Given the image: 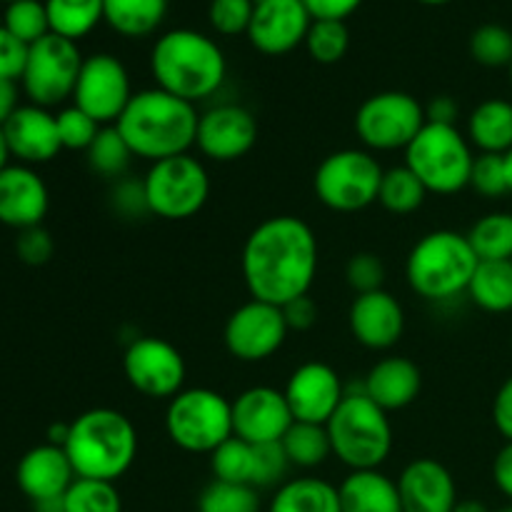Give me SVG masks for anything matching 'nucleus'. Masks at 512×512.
<instances>
[{"label": "nucleus", "instance_id": "obj_47", "mask_svg": "<svg viewBox=\"0 0 512 512\" xmlns=\"http://www.w3.org/2000/svg\"><path fill=\"white\" fill-rule=\"evenodd\" d=\"M110 210H113L115 215H120L123 220H138L143 218V215H150L143 178L115 180L113 190H110Z\"/></svg>", "mask_w": 512, "mask_h": 512}, {"label": "nucleus", "instance_id": "obj_39", "mask_svg": "<svg viewBox=\"0 0 512 512\" xmlns=\"http://www.w3.org/2000/svg\"><path fill=\"white\" fill-rule=\"evenodd\" d=\"M3 28L30 48L33 43L43 40L45 35H50L48 8L40 0H15L5 8Z\"/></svg>", "mask_w": 512, "mask_h": 512}, {"label": "nucleus", "instance_id": "obj_36", "mask_svg": "<svg viewBox=\"0 0 512 512\" xmlns=\"http://www.w3.org/2000/svg\"><path fill=\"white\" fill-rule=\"evenodd\" d=\"M210 470L215 480L238 485H253L255 478V445L240 438H228L210 453Z\"/></svg>", "mask_w": 512, "mask_h": 512}, {"label": "nucleus", "instance_id": "obj_8", "mask_svg": "<svg viewBox=\"0 0 512 512\" xmlns=\"http://www.w3.org/2000/svg\"><path fill=\"white\" fill-rule=\"evenodd\" d=\"M165 433L175 448L210 455L233 438V400L213 388H185L168 400Z\"/></svg>", "mask_w": 512, "mask_h": 512}, {"label": "nucleus", "instance_id": "obj_31", "mask_svg": "<svg viewBox=\"0 0 512 512\" xmlns=\"http://www.w3.org/2000/svg\"><path fill=\"white\" fill-rule=\"evenodd\" d=\"M50 33L78 43L103 20V0H45Z\"/></svg>", "mask_w": 512, "mask_h": 512}, {"label": "nucleus", "instance_id": "obj_19", "mask_svg": "<svg viewBox=\"0 0 512 512\" xmlns=\"http://www.w3.org/2000/svg\"><path fill=\"white\" fill-rule=\"evenodd\" d=\"M313 15L303 0H260L255 3L248 40L258 53L285 55L305 45Z\"/></svg>", "mask_w": 512, "mask_h": 512}, {"label": "nucleus", "instance_id": "obj_44", "mask_svg": "<svg viewBox=\"0 0 512 512\" xmlns=\"http://www.w3.org/2000/svg\"><path fill=\"white\" fill-rule=\"evenodd\" d=\"M253 13V0H210L208 20L215 33L233 38V35H248Z\"/></svg>", "mask_w": 512, "mask_h": 512}, {"label": "nucleus", "instance_id": "obj_26", "mask_svg": "<svg viewBox=\"0 0 512 512\" xmlns=\"http://www.w3.org/2000/svg\"><path fill=\"white\" fill-rule=\"evenodd\" d=\"M338 495L340 512H403L398 480L380 470H350Z\"/></svg>", "mask_w": 512, "mask_h": 512}, {"label": "nucleus", "instance_id": "obj_53", "mask_svg": "<svg viewBox=\"0 0 512 512\" xmlns=\"http://www.w3.org/2000/svg\"><path fill=\"white\" fill-rule=\"evenodd\" d=\"M493 483L512 503V443H505L493 460Z\"/></svg>", "mask_w": 512, "mask_h": 512}, {"label": "nucleus", "instance_id": "obj_27", "mask_svg": "<svg viewBox=\"0 0 512 512\" xmlns=\"http://www.w3.org/2000/svg\"><path fill=\"white\" fill-rule=\"evenodd\" d=\"M473 150L490 155H508L512 150V103L488 98L473 108L465 128Z\"/></svg>", "mask_w": 512, "mask_h": 512}, {"label": "nucleus", "instance_id": "obj_57", "mask_svg": "<svg viewBox=\"0 0 512 512\" xmlns=\"http://www.w3.org/2000/svg\"><path fill=\"white\" fill-rule=\"evenodd\" d=\"M453 512H493V510H490L483 500L465 498V500H458V505H455Z\"/></svg>", "mask_w": 512, "mask_h": 512}, {"label": "nucleus", "instance_id": "obj_7", "mask_svg": "<svg viewBox=\"0 0 512 512\" xmlns=\"http://www.w3.org/2000/svg\"><path fill=\"white\" fill-rule=\"evenodd\" d=\"M475 153L458 125L425 123L418 138L405 148V165L435 195H455L470 188Z\"/></svg>", "mask_w": 512, "mask_h": 512}, {"label": "nucleus", "instance_id": "obj_52", "mask_svg": "<svg viewBox=\"0 0 512 512\" xmlns=\"http://www.w3.org/2000/svg\"><path fill=\"white\" fill-rule=\"evenodd\" d=\"M493 423L505 443H512V375L498 388L493 400Z\"/></svg>", "mask_w": 512, "mask_h": 512}, {"label": "nucleus", "instance_id": "obj_58", "mask_svg": "<svg viewBox=\"0 0 512 512\" xmlns=\"http://www.w3.org/2000/svg\"><path fill=\"white\" fill-rule=\"evenodd\" d=\"M8 160H10V150L8 143H5V133H3V125H0V170L8 168Z\"/></svg>", "mask_w": 512, "mask_h": 512}, {"label": "nucleus", "instance_id": "obj_21", "mask_svg": "<svg viewBox=\"0 0 512 512\" xmlns=\"http://www.w3.org/2000/svg\"><path fill=\"white\" fill-rule=\"evenodd\" d=\"M50 208L45 180L30 165L0 170V223L15 230L38 228Z\"/></svg>", "mask_w": 512, "mask_h": 512}, {"label": "nucleus", "instance_id": "obj_56", "mask_svg": "<svg viewBox=\"0 0 512 512\" xmlns=\"http://www.w3.org/2000/svg\"><path fill=\"white\" fill-rule=\"evenodd\" d=\"M33 512H65V500L63 498H48L33 503Z\"/></svg>", "mask_w": 512, "mask_h": 512}, {"label": "nucleus", "instance_id": "obj_18", "mask_svg": "<svg viewBox=\"0 0 512 512\" xmlns=\"http://www.w3.org/2000/svg\"><path fill=\"white\" fill-rule=\"evenodd\" d=\"M293 423L288 398L278 388L253 385L233 400V433L250 445L280 443Z\"/></svg>", "mask_w": 512, "mask_h": 512}, {"label": "nucleus", "instance_id": "obj_3", "mask_svg": "<svg viewBox=\"0 0 512 512\" xmlns=\"http://www.w3.org/2000/svg\"><path fill=\"white\" fill-rule=\"evenodd\" d=\"M150 73L155 88L170 95L200 103L223 88L228 78V60L210 35L190 28L168 30L150 50Z\"/></svg>", "mask_w": 512, "mask_h": 512}, {"label": "nucleus", "instance_id": "obj_40", "mask_svg": "<svg viewBox=\"0 0 512 512\" xmlns=\"http://www.w3.org/2000/svg\"><path fill=\"white\" fill-rule=\"evenodd\" d=\"M200 512H260V495L253 485L213 480L198 498Z\"/></svg>", "mask_w": 512, "mask_h": 512}, {"label": "nucleus", "instance_id": "obj_1", "mask_svg": "<svg viewBox=\"0 0 512 512\" xmlns=\"http://www.w3.org/2000/svg\"><path fill=\"white\" fill-rule=\"evenodd\" d=\"M320 265L315 230L298 215H273L245 238L240 270L250 298L273 305L310 295Z\"/></svg>", "mask_w": 512, "mask_h": 512}, {"label": "nucleus", "instance_id": "obj_10", "mask_svg": "<svg viewBox=\"0 0 512 512\" xmlns=\"http://www.w3.org/2000/svg\"><path fill=\"white\" fill-rule=\"evenodd\" d=\"M143 185L150 215L160 220L193 218L210 198L208 168L190 153L150 163Z\"/></svg>", "mask_w": 512, "mask_h": 512}, {"label": "nucleus", "instance_id": "obj_14", "mask_svg": "<svg viewBox=\"0 0 512 512\" xmlns=\"http://www.w3.org/2000/svg\"><path fill=\"white\" fill-rule=\"evenodd\" d=\"M288 333L280 305L250 298L230 313L223 340L228 353L240 363H263L283 348Z\"/></svg>", "mask_w": 512, "mask_h": 512}, {"label": "nucleus", "instance_id": "obj_61", "mask_svg": "<svg viewBox=\"0 0 512 512\" xmlns=\"http://www.w3.org/2000/svg\"><path fill=\"white\" fill-rule=\"evenodd\" d=\"M495 512H512V503H508V505H503V508H498Z\"/></svg>", "mask_w": 512, "mask_h": 512}, {"label": "nucleus", "instance_id": "obj_38", "mask_svg": "<svg viewBox=\"0 0 512 512\" xmlns=\"http://www.w3.org/2000/svg\"><path fill=\"white\" fill-rule=\"evenodd\" d=\"M350 48L348 25L343 20H313L305 38V50L320 65H335Z\"/></svg>", "mask_w": 512, "mask_h": 512}, {"label": "nucleus", "instance_id": "obj_55", "mask_svg": "<svg viewBox=\"0 0 512 512\" xmlns=\"http://www.w3.org/2000/svg\"><path fill=\"white\" fill-rule=\"evenodd\" d=\"M18 108V85H15V80H0V125L8 123L10 115Z\"/></svg>", "mask_w": 512, "mask_h": 512}, {"label": "nucleus", "instance_id": "obj_50", "mask_svg": "<svg viewBox=\"0 0 512 512\" xmlns=\"http://www.w3.org/2000/svg\"><path fill=\"white\" fill-rule=\"evenodd\" d=\"M283 315L290 330L305 333V330H310L318 323V305H315L310 295H303V298H295L288 305H283Z\"/></svg>", "mask_w": 512, "mask_h": 512}, {"label": "nucleus", "instance_id": "obj_63", "mask_svg": "<svg viewBox=\"0 0 512 512\" xmlns=\"http://www.w3.org/2000/svg\"><path fill=\"white\" fill-rule=\"evenodd\" d=\"M3 3H8V5H10V3H15V0H3Z\"/></svg>", "mask_w": 512, "mask_h": 512}, {"label": "nucleus", "instance_id": "obj_28", "mask_svg": "<svg viewBox=\"0 0 512 512\" xmlns=\"http://www.w3.org/2000/svg\"><path fill=\"white\" fill-rule=\"evenodd\" d=\"M268 512H340V495L333 483L323 478L285 480L275 490Z\"/></svg>", "mask_w": 512, "mask_h": 512}, {"label": "nucleus", "instance_id": "obj_45", "mask_svg": "<svg viewBox=\"0 0 512 512\" xmlns=\"http://www.w3.org/2000/svg\"><path fill=\"white\" fill-rule=\"evenodd\" d=\"M293 468L285 455L283 445L268 443V445H255V478L253 488H275V485L285 483V475Z\"/></svg>", "mask_w": 512, "mask_h": 512}, {"label": "nucleus", "instance_id": "obj_60", "mask_svg": "<svg viewBox=\"0 0 512 512\" xmlns=\"http://www.w3.org/2000/svg\"><path fill=\"white\" fill-rule=\"evenodd\" d=\"M418 3H423V5H445V3H450V0H418Z\"/></svg>", "mask_w": 512, "mask_h": 512}, {"label": "nucleus", "instance_id": "obj_24", "mask_svg": "<svg viewBox=\"0 0 512 512\" xmlns=\"http://www.w3.org/2000/svg\"><path fill=\"white\" fill-rule=\"evenodd\" d=\"M75 478L78 475H75L65 450L53 443L28 450L15 468V483L30 503L63 498L70 485L75 483Z\"/></svg>", "mask_w": 512, "mask_h": 512}, {"label": "nucleus", "instance_id": "obj_41", "mask_svg": "<svg viewBox=\"0 0 512 512\" xmlns=\"http://www.w3.org/2000/svg\"><path fill=\"white\" fill-rule=\"evenodd\" d=\"M470 55L485 68H510L512 30L500 23H485L470 35Z\"/></svg>", "mask_w": 512, "mask_h": 512}, {"label": "nucleus", "instance_id": "obj_32", "mask_svg": "<svg viewBox=\"0 0 512 512\" xmlns=\"http://www.w3.org/2000/svg\"><path fill=\"white\" fill-rule=\"evenodd\" d=\"M280 445H283L293 468L313 470L320 468L328 458H333V445H330V435L325 425L295 420L288 433H285V438L280 440Z\"/></svg>", "mask_w": 512, "mask_h": 512}, {"label": "nucleus", "instance_id": "obj_12", "mask_svg": "<svg viewBox=\"0 0 512 512\" xmlns=\"http://www.w3.org/2000/svg\"><path fill=\"white\" fill-rule=\"evenodd\" d=\"M83 60L78 43L55 33L30 45L23 78H20L30 103L50 110L73 98Z\"/></svg>", "mask_w": 512, "mask_h": 512}, {"label": "nucleus", "instance_id": "obj_34", "mask_svg": "<svg viewBox=\"0 0 512 512\" xmlns=\"http://www.w3.org/2000/svg\"><path fill=\"white\" fill-rule=\"evenodd\" d=\"M133 158V150L128 148V143H125V138L115 125H103L98 138L88 148V165L93 168V173L110 180L125 178Z\"/></svg>", "mask_w": 512, "mask_h": 512}, {"label": "nucleus", "instance_id": "obj_30", "mask_svg": "<svg viewBox=\"0 0 512 512\" xmlns=\"http://www.w3.org/2000/svg\"><path fill=\"white\" fill-rule=\"evenodd\" d=\"M468 298L485 313H512V260H480Z\"/></svg>", "mask_w": 512, "mask_h": 512}, {"label": "nucleus", "instance_id": "obj_16", "mask_svg": "<svg viewBox=\"0 0 512 512\" xmlns=\"http://www.w3.org/2000/svg\"><path fill=\"white\" fill-rule=\"evenodd\" d=\"M258 143V120L248 108L223 103L200 113L195 148L213 163H235Z\"/></svg>", "mask_w": 512, "mask_h": 512}, {"label": "nucleus", "instance_id": "obj_42", "mask_svg": "<svg viewBox=\"0 0 512 512\" xmlns=\"http://www.w3.org/2000/svg\"><path fill=\"white\" fill-rule=\"evenodd\" d=\"M55 120H58V135L63 150H85L88 153V148L98 138L100 128H103L85 110H80L78 105L63 108L55 115Z\"/></svg>", "mask_w": 512, "mask_h": 512}, {"label": "nucleus", "instance_id": "obj_51", "mask_svg": "<svg viewBox=\"0 0 512 512\" xmlns=\"http://www.w3.org/2000/svg\"><path fill=\"white\" fill-rule=\"evenodd\" d=\"M313 20H343L350 18L363 5V0H303Z\"/></svg>", "mask_w": 512, "mask_h": 512}, {"label": "nucleus", "instance_id": "obj_20", "mask_svg": "<svg viewBox=\"0 0 512 512\" xmlns=\"http://www.w3.org/2000/svg\"><path fill=\"white\" fill-rule=\"evenodd\" d=\"M353 338L368 350H390L405 333V310L388 290L355 295L348 313Z\"/></svg>", "mask_w": 512, "mask_h": 512}, {"label": "nucleus", "instance_id": "obj_37", "mask_svg": "<svg viewBox=\"0 0 512 512\" xmlns=\"http://www.w3.org/2000/svg\"><path fill=\"white\" fill-rule=\"evenodd\" d=\"M63 500L65 512H123V498L118 488L105 480L75 478Z\"/></svg>", "mask_w": 512, "mask_h": 512}, {"label": "nucleus", "instance_id": "obj_29", "mask_svg": "<svg viewBox=\"0 0 512 512\" xmlns=\"http://www.w3.org/2000/svg\"><path fill=\"white\" fill-rule=\"evenodd\" d=\"M168 0H103V20L123 38H145L163 25Z\"/></svg>", "mask_w": 512, "mask_h": 512}, {"label": "nucleus", "instance_id": "obj_25", "mask_svg": "<svg viewBox=\"0 0 512 512\" xmlns=\"http://www.w3.org/2000/svg\"><path fill=\"white\" fill-rule=\"evenodd\" d=\"M420 390H423V373H420L418 363L403 358V355L378 360L363 380V393L373 403H378L385 413L413 405Z\"/></svg>", "mask_w": 512, "mask_h": 512}, {"label": "nucleus", "instance_id": "obj_59", "mask_svg": "<svg viewBox=\"0 0 512 512\" xmlns=\"http://www.w3.org/2000/svg\"><path fill=\"white\" fill-rule=\"evenodd\" d=\"M505 170H508V188L512 193V150L508 155H505Z\"/></svg>", "mask_w": 512, "mask_h": 512}, {"label": "nucleus", "instance_id": "obj_2", "mask_svg": "<svg viewBox=\"0 0 512 512\" xmlns=\"http://www.w3.org/2000/svg\"><path fill=\"white\" fill-rule=\"evenodd\" d=\"M200 113L193 103L160 88H145L130 98L115 128L135 158L148 163L185 155L198 138Z\"/></svg>", "mask_w": 512, "mask_h": 512}, {"label": "nucleus", "instance_id": "obj_11", "mask_svg": "<svg viewBox=\"0 0 512 512\" xmlns=\"http://www.w3.org/2000/svg\"><path fill=\"white\" fill-rule=\"evenodd\" d=\"M425 105L403 90H383L363 100L355 113V135L373 153H395L425 128Z\"/></svg>", "mask_w": 512, "mask_h": 512}, {"label": "nucleus", "instance_id": "obj_33", "mask_svg": "<svg viewBox=\"0 0 512 512\" xmlns=\"http://www.w3.org/2000/svg\"><path fill=\"white\" fill-rule=\"evenodd\" d=\"M428 198V188L418 180V175L408 165H395L383 173L378 203L393 215H410L420 210Z\"/></svg>", "mask_w": 512, "mask_h": 512}, {"label": "nucleus", "instance_id": "obj_23", "mask_svg": "<svg viewBox=\"0 0 512 512\" xmlns=\"http://www.w3.org/2000/svg\"><path fill=\"white\" fill-rule=\"evenodd\" d=\"M398 490L403 512H453L458 505L453 473L433 458H418L405 465Z\"/></svg>", "mask_w": 512, "mask_h": 512}, {"label": "nucleus", "instance_id": "obj_35", "mask_svg": "<svg viewBox=\"0 0 512 512\" xmlns=\"http://www.w3.org/2000/svg\"><path fill=\"white\" fill-rule=\"evenodd\" d=\"M468 240L480 260H512V213L483 215Z\"/></svg>", "mask_w": 512, "mask_h": 512}, {"label": "nucleus", "instance_id": "obj_62", "mask_svg": "<svg viewBox=\"0 0 512 512\" xmlns=\"http://www.w3.org/2000/svg\"><path fill=\"white\" fill-rule=\"evenodd\" d=\"M508 70H510V83H512V63H510V68H508Z\"/></svg>", "mask_w": 512, "mask_h": 512}, {"label": "nucleus", "instance_id": "obj_15", "mask_svg": "<svg viewBox=\"0 0 512 512\" xmlns=\"http://www.w3.org/2000/svg\"><path fill=\"white\" fill-rule=\"evenodd\" d=\"M130 73L123 60L110 53H95L83 60L73 105L90 115L98 125H115L133 98Z\"/></svg>", "mask_w": 512, "mask_h": 512}, {"label": "nucleus", "instance_id": "obj_9", "mask_svg": "<svg viewBox=\"0 0 512 512\" xmlns=\"http://www.w3.org/2000/svg\"><path fill=\"white\" fill-rule=\"evenodd\" d=\"M383 165L370 150L343 148L325 155L313 175L315 198L333 213H360L378 203Z\"/></svg>", "mask_w": 512, "mask_h": 512}, {"label": "nucleus", "instance_id": "obj_49", "mask_svg": "<svg viewBox=\"0 0 512 512\" xmlns=\"http://www.w3.org/2000/svg\"><path fill=\"white\" fill-rule=\"evenodd\" d=\"M28 60V45L0 25V80H20Z\"/></svg>", "mask_w": 512, "mask_h": 512}, {"label": "nucleus", "instance_id": "obj_46", "mask_svg": "<svg viewBox=\"0 0 512 512\" xmlns=\"http://www.w3.org/2000/svg\"><path fill=\"white\" fill-rule=\"evenodd\" d=\"M345 280L355 295L373 293V290H383L385 285V263L380 255L375 253H355L345 265Z\"/></svg>", "mask_w": 512, "mask_h": 512}, {"label": "nucleus", "instance_id": "obj_13", "mask_svg": "<svg viewBox=\"0 0 512 512\" xmlns=\"http://www.w3.org/2000/svg\"><path fill=\"white\" fill-rule=\"evenodd\" d=\"M123 373L135 393L150 400H173L185 390L188 365L170 340L143 335L125 348Z\"/></svg>", "mask_w": 512, "mask_h": 512}, {"label": "nucleus", "instance_id": "obj_48", "mask_svg": "<svg viewBox=\"0 0 512 512\" xmlns=\"http://www.w3.org/2000/svg\"><path fill=\"white\" fill-rule=\"evenodd\" d=\"M15 250H18V258L28 265H45L50 258H53V238H50L48 230L43 225L38 228L20 230L18 243H15Z\"/></svg>", "mask_w": 512, "mask_h": 512}, {"label": "nucleus", "instance_id": "obj_22", "mask_svg": "<svg viewBox=\"0 0 512 512\" xmlns=\"http://www.w3.org/2000/svg\"><path fill=\"white\" fill-rule=\"evenodd\" d=\"M5 143H8L10 158L23 165H40L53 160L63 150L58 135V120L48 108L40 105H20L8 123L3 125Z\"/></svg>", "mask_w": 512, "mask_h": 512}, {"label": "nucleus", "instance_id": "obj_17", "mask_svg": "<svg viewBox=\"0 0 512 512\" xmlns=\"http://www.w3.org/2000/svg\"><path fill=\"white\" fill-rule=\"evenodd\" d=\"M285 398H288L293 418L300 423L328 425L335 410L343 403L345 388L338 370L320 360H308L290 373L285 383Z\"/></svg>", "mask_w": 512, "mask_h": 512}, {"label": "nucleus", "instance_id": "obj_5", "mask_svg": "<svg viewBox=\"0 0 512 512\" xmlns=\"http://www.w3.org/2000/svg\"><path fill=\"white\" fill-rule=\"evenodd\" d=\"M480 258L468 235L458 230H433L410 248L405 278L410 290L428 303H448L468 293Z\"/></svg>", "mask_w": 512, "mask_h": 512}, {"label": "nucleus", "instance_id": "obj_4", "mask_svg": "<svg viewBox=\"0 0 512 512\" xmlns=\"http://www.w3.org/2000/svg\"><path fill=\"white\" fill-rule=\"evenodd\" d=\"M138 430L133 420L115 408H93L70 423L63 450L75 475L85 480L115 483L138 458Z\"/></svg>", "mask_w": 512, "mask_h": 512}, {"label": "nucleus", "instance_id": "obj_43", "mask_svg": "<svg viewBox=\"0 0 512 512\" xmlns=\"http://www.w3.org/2000/svg\"><path fill=\"white\" fill-rule=\"evenodd\" d=\"M470 188L488 200H498L503 195H508L510 188L508 170H505V155H475L473 173H470Z\"/></svg>", "mask_w": 512, "mask_h": 512}, {"label": "nucleus", "instance_id": "obj_54", "mask_svg": "<svg viewBox=\"0 0 512 512\" xmlns=\"http://www.w3.org/2000/svg\"><path fill=\"white\" fill-rule=\"evenodd\" d=\"M458 115L460 105L455 103V98H450V95H438V98H433L425 105V118H428V123L455 125L458 123Z\"/></svg>", "mask_w": 512, "mask_h": 512}, {"label": "nucleus", "instance_id": "obj_6", "mask_svg": "<svg viewBox=\"0 0 512 512\" xmlns=\"http://www.w3.org/2000/svg\"><path fill=\"white\" fill-rule=\"evenodd\" d=\"M333 455L350 470H380L393 453V425L388 413L360 390H348L328 420Z\"/></svg>", "mask_w": 512, "mask_h": 512}]
</instances>
